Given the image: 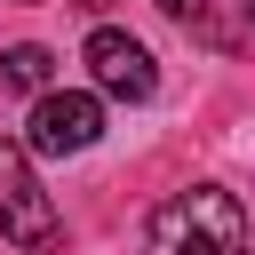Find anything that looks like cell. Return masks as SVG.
Listing matches in <instances>:
<instances>
[{
    "instance_id": "5b68a950",
    "label": "cell",
    "mask_w": 255,
    "mask_h": 255,
    "mask_svg": "<svg viewBox=\"0 0 255 255\" xmlns=\"http://www.w3.org/2000/svg\"><path fill=\"white\" fill-rule=\"evenodd\" d=\"M48 72H56V56H48L40 40H16V48L0 56V80L24 88V96H48Z\"/></svg>"
},
{
    "instance_id": "6da1fadb",
    "label": "cell",
    "mask_w": 255,
    "mask_h": 255,
    "mask_svg": "<svg viewBox=\"0 0 255 255\" xmlns=\"http://www.w3.org/2000/svg\"><path fill=\"white\" fill-rule=\"evenodd\" d=\"M143 255H247V215L223 183H191L151 207Z\"/></svg>"
},
{
    "instance_id": "8992f818",
    "label": "cell",
    "mask_w": 255,
    "mask_h": 255,
    "mask_svg": "<svg viewBox=\"0 0 255 255\" xmlns=\"http://www.w3.org/2000/svg\"><path fill=\"white\" fill-rule=\"evenodd\" d=\"M159 8H167L175 24H207V0H159Z\"/></svg>"
},
{
    "instance_id": "7a4b0ae2",
    "label": "cell",
    "mask_w": 255,
    "mask_h": 255,
    "mask_svg": "<svg viewBox=\"0 0 255 255\" xmlns=\"http://www.w3.org/2000/svg\"><path fill=\"white\" fill-rule=\"evenodd\" d=\"M0 231H8L16 247H48V239H56V199L40 191L32 151L8 143V135H0Z\"/></svg>"
},
{
    "instance_id": "3957f363",
    "label": "cell",
    "mask_w": 255,
    "mask_h": 255,
    "mask_svg": "<svg viewBox=\"0 0 255 255\" xmlns=\"http://www.w3.org/2000/svg\"><path fill=\"white\" fill-rule=\"evenodd\" d=\"M96 135H104V104H96L88 88H48V96L32 104V135H24V151L64 159V151H88Z\"/></svg>"
},
{
    "instance_id": "52a82bcc",
    "label": "cell",
    "mask_w": 255,
    "mask_h": 255,
    "mask_svg": "<svg viewBox=\"0 0 255 255\" xmlns=\"http://www.w3.org/2000/svg\"><path fill=\"white\" fill-rule=\"evenodd\" d=\"M239 16H247V24H255V0H239Z\"/></svg>"
},
{
    "instance_id": "277c9868",
    "label": "cell",
    "mask_w": 255,
    "mask_h": 255,
    "mask_svg": "<svg viewBox=\"0 0 255 255\" xmlns=\"http://www.w3.org/2000/svg\"><path fill=\"white\" fill-rule=\"evenodd\" d=\"M88 72H96V88H104V96H128V104H143V96L159 88L151 48H143V40H128V32H88Z\"/></svg>"
}]
</instances>
